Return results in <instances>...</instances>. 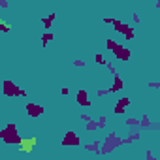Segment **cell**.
I'll return each mask as SVG.
<instances>
[{
	"mask_svg": "<svg viewBox=\"0 0 160 160\" xmlns=\"http://www.w3.org/2000/svg\"><path fill=\"white\" fill-rule=\"evenodd\" d=\"M94 62H96V64H102V66H106V62H108V60L104 58V55H100V53H98V55H94Z\"/></svg>",
	"mask_w": 160,
	"mask_h": 160,
	"instance_id": "cell-22",
	"label": "cell"
},
{
	"mask_svg": "<svg viewBox=\"0 0 160 160\" xmlns=\"http://www.w3.org/2000/svg\"><path fill=\"white\" fill-rule=\"evenodd\" d=\"M113 55H115L117 60H122V62H128V60L132 58V51H130L128 47H124V45H119V47L113 51Z\"/></svg>",
	"mask_w": 160,
	"mask_h": 160,
	"instance_id": "cell-7",
	"label": "cell"
},
{
	"mask_svg": "<svg viewBox=\"0 0 160 160\" xmlns=\"http://www.w3.org/2000/svg\"><path fill=\"white\" fill-rule=\"evenodd\" d=\"M75 104H79L81 108H91V100H89L87 89H79V91L75 92Z\"/></svg>",
	"mask_w": 160,
	"mask_h": 160,
	"instance_id": "cell-6",
	"label": "cell"
},
{
	"mask_svg": "<svg viewBox=\"0 0 160 160\" xmlns=\"http://www.w3.org/2000/svg\"><path fill=\"white\" fill-rule=\"evenodd\" d=\"M60 94H64V96L70 94V89H68V87H62V89H60Z\"/></svg>",
	"mask_w": 160,
	"mask_h": 160,
	"instance_id": "cell-32",
	"label": "cell"
},
{
	"mask_svg": "<svg viewBox=\"0 0 160 160\" xmlns=\"http://www.w3.org/2000/svg\"><path fill=\"white\" fill-rule=\"evenodd\" d=\"M130 27H132V25H124V23H122V21H119V19H115V21H113V30H115V32H119V34H122V36L130 30Z\"/></svg>",
	"mask_w": 160,
	"mask_h": 160,
	"instance_id": "cell-9",
	"label": "cell"
},
{
	"mask_svg": "<svg viewBox=\"0 0 160 160\" xmlns=\"http://www.w3.org/2000/svg\"><path fill=\"white\" fill-rule=\"evenodd\" d=\"M60 145H64V147H73V145H81V138H79L73 130H68L64 136H62V139H60Z\"/></svg>",
	"mask_w": 160,
	"mask_h": 160,
	"instance_id": "cell-4",
	"label": "cell"
},
{
	"mask_svg": "<svg viewBox=\"0 0 160 160\" xmlns=\"http://www.w3.org/2000/svg\"><path fill=\"white\" fill-rule=\"evenodd\" d=\"M85 149L87 151H91V152H94V154H100V151H102V141H92V143H89V145H85Z\"/></svg>",
	"mask_w": 160,
	"mask_h": 160,
	"instance_id": "cell-12",
	"label": "cell"
},
{
	"mask_svg": "<svg viewBox=\"0 0 160 160\" xmlns=\"http://www.w3.org/2000/svg\"><path fill=\"white\" fill-rule=\"evenodd\" d=\"M102 21H104L106 25H113V21H115V17H104Z\"/></svg>",
	"mask_w": 160,
	"mask_h": 160,
	"instance_id": "cell-30",
	"label": "cell"
},
{
	"mask_svg": "<svg viewBox=\"0 0 160 160\" xmlns=\"http://www.w3.org/2000/svg\"><path fill=\"white\" fill-rule=\"evenodd\" d=\"M25 109H27V113H28V117H30V119H38V117H40V115H43V111H45V108H43V106L34 104V102H27Z\"/></svg>",
	"mask_w": 160,
	"mask_h": 160,
	"instance_id": "cell-5",
	"label": "cell"
},
{
	"mask_svg": "<svg viewBox=\"0 0 160 160\" xmlns=\"http://www.w3.org/2000/svg\"><path fill=\"white\" fill-rule=\"evenodd\" d=\"M53 38H55V36H53V32L45 30V32L42 34V47H45V45H47V43H49V42H51Z\"/></svg>",
	"mask_w": 160,
	"mask_h": 160,
	"instance_id": "cell-17",
	"label": "cell"
},
{
	"mask_svg": "<svg viewBox=\"0 0 160 160\" xmlns=\"http://www.w3.org/2000/svg\"><path fill=\"white\" fill-rule=\"evenodd\" d=\"M79 119H81V121H91V115H85V113H81V115H79Z\"/></svg>",
	"mask_w": 160,
	"mask_h": 160,
	"instance_id": "cell-31",
	"label": "cell"
},
{
	"mask_svg": "<svg viewBox=\"0 0 160 160\" xmlns=\"http://www.w3.org/2000/svg\"><path fill=\"white\" fill-rule=\"evenodd\" d=\"M109 92H111L109 89H98V91H96V96H98V98H104V96L109 94Z\"/></svg>",
	"mask_w": 160,
	"mask_h": 160,
	"instance_id": "cell-25",
	"label": "cell"
},
{
	"mask_svg": "<svg viewBox=\"0 0 160 160\" xmlns=\"http://www.w3.org/2000/svg\"><path fill=\"white\" fill-rule=\"evenodd\" d=\"M109 2H128V0H109Z\"/></svg>",
	"mask_w": 160,
	"mask_h": 160,
	"instance_id": "cell-35",
	"label": "cell"
},
{
	"mask_svg": "<svg viewBox=\"0 0 160 160\" xmlns=\"http://www.w3.org/2000/svg\"><path fill=\"white\" fill-rule=\"evenodd\" d=\"M154 8H156V10H160V0H156V2H154Z\"/></svg>",
	"mask_w": 160,
	"mask_h": 160,
	"instance_id": "cell-34",
	"label": "cell"
},
{
	"mask_svg": "<svg viewBox=\"0 0 160 160\" xmlns=\"http://www.w3.org/2000/svg\"><path fill=\"white\" fill-rule=\"evenodd\" d=\"M55 19H57V13H55V12H51L49 15H45V17H42V25H43V28H45V30H49V28L53 27V23H55Z\"/></svg>",
	"mask_w": 160,
	"mask_h": 160,
	"instance_id": "cell-11",
	"label": "cell"
},
{
	"mask_svg": "<svg viewBox=\"0 0 160 160\" xmlns=\"http://www.w3.org/2000/svg\"><path fill=\"white\" fill-rule=\"evenodd\" d=\"M0 8H2V10H8V8H10V2H8V0H0Z\"/></svg>",
	"mask_w": 160,
	"mask_h": 160,
	"instance_id": "cell-29",
	"label": "cell"
},
{
	"mask_svg": "<svg viewBox=\"0 0 160 160\" xmlns=\"http://www.w3.org/2000/svg\"><path fill=\"white\" fill-rule=\"evenodd\" d=\"M145 156H147V160H154V154H151V151H147Z\"/></svg>",
	"mask_w": 160,
	"mask_h": 160,
	"instance_id": "cell-33",
	"label": "cell"
},
{
	"mask_svg": "<svg viewBox=\"0 0 160 160\" xmlns=\"http://www.w3.org/2000/svg\"><path fill=\"white\" fill-rule=\"evenodd\" d=\"M139 23H141V17L134 12V13H132V25H139Z\"/></svg>",
	"mask_w": 160,
	"mask_h": 160,
	"instance_id": "cell-26",
	"label": "cell"
},
{
	"mask_svg": "<svg viewBox=\"0 0 160 160\" xmlns=\"http://www.w3.org/2000/svg\"><path fill=\"white\" fill-rule=\"evenodd\" d=\"M85 130L87 132H96V130H100V126H98V121H87V124H85Z\"/></svg>",
	"mask_w": 160,
	"mask_h": 160,
	"instance_id": "cell-15",
	"label": "cell"
},
{
	"mask_svg": "<svg viewBox=\"0 0 160 160\" xmlns=\"http://www.w3.org/2000/svg\"><path fill=\"white\" fill-rule=\"evenodd\" d=\"M122 145V138H119L115 132H109L108 136H106V139L102 141V151H100V154H108V152H113L115 149H119Z\"/></svg>",
	"mask_w": 160,
	"mask_h": 160,
	"instance_id": "cell-2",
	"label": "cell"
},
{
	"mask_svg": "<svg viewBox=\"0 0 160 160\" xmlns=\"http://www.w3.org/2000/svg\"><path fill=\"white\" fill-rule=\"evenodd\" d=\"M72 64H73L75 68H85V66H87V62H85V60H81V58H75Z\"/></svg>",
	"mask_w": 160,
	"mask_h": 160,
	"instance_id": "cell-24",
	"label": "cell"
},
{
	"mask_svg": "<svg viewBox=\"0 0 160 160\" xmlns=\"http://www.w3.org/2000/svg\"><path fill=\"white\" fill-rule=\"evenodd\" d=\"M119 45H121L119 42H115V40H111V38H106V49H108V51H111V53H113Z\"/></svg>",
	"mask_w": 160,
	"mask_h": 160,
	"instance_id": "cell-14",
	"label": "cell"
},
{
	"mask_svg": "<svg viewBox=\"0 0 160 160\" xmlns=\"http://www.w3.org/2000/svg\"><path fill=\"white\" fill-rule=\"evenodd\" d=\"M106 122H108V119H106V115H100V119H98V126H100V130L106 126Z\"/></svg>",
	"mask_w": 160,
	"mask_h": 160,
	"instance_id": "cell-27",
	"label": "cell"
},
{
	"mask_svg": "<svg viewBox=\"0 0 160 160\" xmlns=\"http://www.w3.org/2000/svg\"><path fill=\"white\" fill-rule=\"evenodd\" d=\"M36 143V138H30V139H23V147H21V151H32V145Z\"/></svg>",
	"mask_w": 160,
	"mask_h": 160,
	"instance_id": "cell-16",
	"label": "cell"
},
{
	"mask_svg": "<svg viewBox=\"0 0 160 160\" xmlns=\"http://www.w3.org/2000/svg\"><path fill=\"white\" fill-rule=\"evenodd\" d=\"M2 92H4L6 98H17V96L19 98H27V92L19 85L10 81V79H4V81H2Z\"/></svg>",
	"mask_w": 160,
	"mask_h": 160,
	"instance_id": "cell-3",
	"label": "cell"
},
{
	"mask_svg": "<svg viewBox=\"0 0 160 160\" xmlns=\"http://www.w3.org/2000/svg\"><path fill=\"white\" fill-rule=\"evenodd\" d=\"M0 30H2L4 34H8V32L12 30V28H10V25H8V23H6L4 19H0Z\"/></svg>",
	"mask_w": 160,
	"mask_h": 160,
	"instance_id": "cell-21",
	"label": "cell"
},
{
	"mask_svg": "<svg viewBox=\"0 0 160 160\" xmlns=\"http://www.w3.org/2000/svg\"><path fill=\"white\" fill-rule=\"evenodd\" d=\"M122 87H124V81H122V77L117 73V75H113V85L109 87V91L111 92H119V91H122Z\"/></svg>",
	"mask_w": 160,
	"mask_h": 160,
	"instance_id": "cell-10",
	"label": "cell"
},
{
	"mask_svg": "<svg viewBox=\"0 0 160 160\" xmlns=\"http://www.w3.org/2000/svg\"><path fill=\"white\" fill-rule=\"evenodd\" d=\"M106 68H108V72H109L111 75H117V68H115V64H111V62H106Z\"/></svg>",
	"mask_w": 160,
	"mask_h": 160,
	"instance_id": "cell-23",
	"label": "cell"
},
{
	"mask_svg": "<svg viewBox=\"0 0 160 160\" xmlns=\"http://www.w3.org/2000/svg\"><path fill=\"white\" fill-rule=\"evenodd\" d=\"M149 89H160V81H149Z\"/></svg>",
	"mask_w": 160,
	"mask_h": 160,
	"instance_id": "cell-28",
	"label": "cell"
},
{
	"mask_svg": "<svg viewBox=\"0 0 160 160\" xmlns=\"http://www.w3.org/2000/svg\"><path fill=\"white\" fill-rule=\"evenodd\" d=\"M124 124H126V126H136V128H139V119H136V117H128V119L124 121Z\"/></svg>",
	"mask_w": 160,
	"mask_h": 160,
	"instance_id": "cell-19",
	"label": "cell"
},
{
	"mask_svg": "<svg viewBox=\"0 0 160 160\" xmlns=\"http://www.w3.org/2000/svg\"><path fill=\"white\" fill-rule=\"evenodd\" d=\"M151 119H149V115H141V119H139V128H151Z\"/></svg>",
	"mask_w": 160,
	"mask_h": 160,
	"instance_id": "cell-18",
	"label": "cell"
},
{
	"mask_svg": "<svg viewBox=\"0 0 160 160\" xmlns=\"http://www.w3.org/2000/svg\"><path fill=\"white\" fill-rule=\"evenodd\" d=\"M0 139L6 145H21L23 143V138L19 136V130H17L15 122H10V124H6L4 130H0Z\"/></svg>",
	"mask_w": 160,
	"mask_h": 160,
	"instance_id": "cell-1",
	"label": "cell"
},
{
	"mask_svg": "<svg viewBox=\"0 0 160 160\" xmlns=\"http://www.w3.org/2000/svg\"><path fill=\"white\" fill-rule=\"evenodd\" d=\"M141 138V134L139 132H132L130 136H126V138H122V145H130V143H134V141H138Z\"/></svg>",
	"mask_w": 160,
	"mask_h": 160,
	"instance_id": "cell-13",
	"label": "cell"
},
{
	"mask_svg": "<svg viewBox=\"0 0 160 160\" xmlns=\"http://www.w3.org/2000/svg\"><path fill=\"white\" fill-rule=\"evenodd\" d=\"M128 106H130V98L124 96V98L117 100V104H115V108H113V113H115V115H124Z\"/></svg>",
	"mask_w": 160,
	"mask_h": 160,
	"instance_id": "cell-8",
	"label": "cell"
},
{
	"mask_svg": "<svg viewBox=\"0 0 160 160\" xmlns=\"http://www.w3.org/2000/svg\"><path fill=\"white\" fill-rule=\"evenodd\" d=\"M134 38H136V25H132L130 30L124 34V40H134Z\"/></svg>",
	"mask_w": 160,
	"mask_h": 160,
	"instance_id": "cell-20",
	"label": "cell"
}]
</instances>
